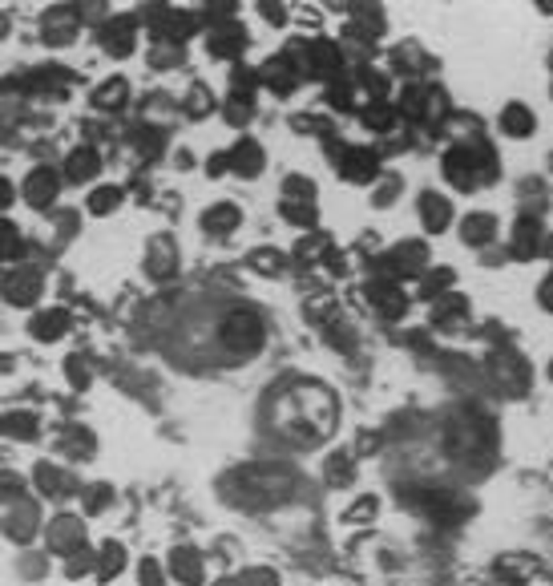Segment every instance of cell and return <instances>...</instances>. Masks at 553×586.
<instances>
[{"mask_svg": "<svg viewBox=\"0 0 553 586\" xmlns=\"http://www.w3.org/2000/svg\"><path fill=\"white\" fill-rule=\"evenodd\" d=\"M327 150L335 154L340 162V174L348 182H372L380 179V158L372 150H360V146H340V142H327Z\"/></svg>", "mask_w": 553, "mask_h": 586, "instance_id": "obj_5", "label": "cell"}, {"mask_svg": "<svg viewBox=\"0 0 553 586\" xmlns=\"http://www.w3.org/2000/svg\"><path fill=\"white\" fill-rule=\"evenodd\" d=\"M448 287H453V272L448 267H436V272H425L420 279V300H440V295H448Z\"/></svg>", "mask_w": 553, "mask_h": 586, "instance_id": "obj_28", "label": "cell"}, {"mask_svg": "<svg viewBox=\"0 0 553 586\" xmlns=\"http://www.w3.org/2000/svg\"><path fill=\"white\" fill-rule=\"evenodd\" d=\"M372 518H376V498H364L348 509V522H372Z\"/></svg>", "mask_w": 553, "mask_h": 586, "instance_id": "obj_41", "label": "cell"}, {"mask_svg": "<svg viewBox=\"0 0 553 586\" xmlns=\"http://www.w3.org/2000/svg\"><path fill=\"white\" fill-rule=\"evenodd\" d=\"M541 251H553V239L546 235V227H541L533 215H525L513 222V255L517 259H533L541 255Z\"/></svg>", "mask_w": 553, "mask_h": 586, "instance_id": "obj_7", "label": "cell"}, {"mask_svg": "<svg viewBox=\"0 0 553 586\" xmlns=\"http://www.w3.org/2000/svg\"><path fill=\"white\" fill-rule=\"evenodd\" d=\"M501 129H505L509 138H529L533 129H538V118L529 114V106L513 101V106H505V114H501Z\"/></svg>", "mask_w": 553, "mask_h": 586, "instance_id": "obj_21", "label": "cell"}, {"mask_svg": "<svg viewBox=\"0 0 553 586\" xmlns=\"http://www.w3.org/2000/svg\"><path fill=\"white\" fill-rule=\"evenodd\" d=\"M364 300H368V308L372 312H380V315H405V308H408V300H405V292H400L392 279H372L368 287H364Z\"/></svg>", "mask_w": 553, "mask_h": 586, "instance_id": "obj_8", "label": "cell"}, {"mask_svg": "<svg viewBox=\"0 0 553 586\" xmlns=\"http://www.w3.org/2000/svg\"><path fill=\"white\" fill-rule=\"evenodd\" d=\"M65 328H69V315H65V312H41V315H33V336H41V340H57Z\"/></svg>", "mask_w": 553, "mask_h": 586, "instance_id": "obj_29", "label": "cell"}, {"mask_svg": "<svg viewBox=\"0 0 553 586\" xmlns=\"http://www.w3.org/2000/svg\"><path fill=\"white\" fill-rule=\"evenodd\" d=\"M0 501H21V481L13 473H0Z\"/></svg>", "mask_w": 553, "mask_h": 586, "instance_id": "obj_43", "label": "cell"}, {"mask_svg": "<svg viewBox=\"0 0 553 586\" xmlns=\"http://www.w3.org/2000/svg\"><path fill=\"white\" fill-rule=\"evenodd\" d=\"M549 93H553V81H549Z\"/></svg>", "mask_w": 553, "mask_h": 586, "instance_id": "obj_51", "label": "cell"}, {"mask_svg": "<svg viewBox=\"0 0 553 586\" xmlns=\"http://www.w3.org/2000/svg\"><path fill=\"white\" fill-rule=\"evenodd\" d=\"M327 481H332V486H348L352 481V473H355V461L348 457V453H332V461H327Z\"/></svg>", "mask_w": 553, "mask_h": 586, "instance_id": "obj_32", "label": "cell"}, {"mask_svg": "<svg viewBox=\"0 0 553 586\" xmlns=\"http://www.w3.org/2000/svg\"><path fill=\"white\" fill-rule=\"evenodd\" d=\"M332 312H335L332 295H315V300L307 303V315H312V320H323V315H332Z\"/></svg>", "mask_w": 553, "mask_h": 586, "instance_id": "obj_44", "label": "cell"}, {"mask_svg": "<svg viewBox=\"0 0 553 586\" xmlns=\"http://www.w3.org/2000/svg\"><path fill=\"white\" fill-rule=\"evenodd\" d=\"M468 320V300L465 295H440V300H433V324L436 328H456V324Z\"/></svg>", "mask_w": 553, "mask_h": 586, "instance_id": "obj_18", "label": "cell"}, {"mask_svg": "<svg viewBox=\"0 0 553 586\" xmlns=\"http://www.w3.org/2000/svg\"><path fill=\"white\" fill-rule=\"evenodd\" d=\"M396 194H400V179H388V182L380 186V194H376V207H388Z\"/></svg>", "mask_w": 553, "mask_h": 586, "instance_id": "obj_46", "label": "cell"}, {"mask_svg": "<svg viewBox=\"0 0 553 586\" xmlns=\"http://www.w3.org/2000/svg\"><path fill=\"white\" fill-rule=\"evenodd\" d=\"M170 574L182 586H199L206 579V566H202V554L190 550V546H178V550L170 554Z\"/></svg>", "mask_w": 553, "mask_h": 586, "instance_id": "obj_14", "label": "cell"}, {"mask_svg": "<svg viewBox=\"0 0 553 586\" xmlns=\"http://www.w3.org/2000/svg\"><path fill=\"white\" fill-rule=\"evenodd\" d=\"M251 267H255L259 275H279L287 267V259L279 255V251H271V247H262V251H255V255H251Z\"/></svg>", "mask_w": 553, "mask_h": 586, "instance_id": "obj_33", "label": "cell"}, {"mask_svg": "<svg viewBox=\"0 0 553 586\" xmlns=\"http://www.w3.org/2000/svg\"><path fill=\"white\" fill-rule=\"evenodd\" d=\"M541 308H549L553 312V275L541 283Z\"/></svg>", "mask_w": 553, "mask_h": 586, "instance_id": "obj_48", "label": "cell"}, {"mask_svg": "<svg viewBox=\"0 0 553 586\" xmlns=\"http://www.w3.org/2000/svg\"><path fill=\"white\" fill-rule=\"evenodd\" d=\"M118 202H121L118 186H101V190L89 194V211H93V215H109V211H118Z\"/></svg>", "mask_w": 553, "mask_h": 586, "instance_id": "obj_36", "label": "cell"}, {"mask_svg": "<svg viewBox=\"0 0 553 586\" xmlns=\"http://www.w3.org/2000/svg\"><path fill=\"white\" fill-rule=\"evenodd\" d=\"M49 546L65 558H77L81 550H86V526H81V518L61 514L57 522L49 526Z\"/></svg>", "mask_w": 553, "mask_h": 586, "instance_id": "obj_9", "label": "cell"}, {"mask_svg": "<svg viewBox=\"0 0 553 586\" xmlns=\"http://www.w3.org/2000/svg\"><path fill=\"white\" fill-rule=\"evenodd\" d=\"M8 522H13V526H8V534H13L16 542H29V538L36 534V529L29 526V522H36V506H33L29 498L13 501V518H8Z\"/></svg>", "mask_w": 553, "mask_h": 586, "instance_id": "obj_22", "label": "cell"}, {"mask_svg": "<svg viewBox=\"0 0 553 586\" xmlns=\"http://www.w3.org/2000/svg\"><path fill=\"white\" fill-rule=\"evenodd\" d=\"M230 158V170L234 174H242V179H255V174L262 170V162H267V154H262V146L259 142H251V138H242L239 146L227 154Z\"/></svg>", "mask_w": 553, "mask_h": 586, "instance_id": "obj_15", "label": "cell"}, {"mask_svg": "<svg viewBox=\"0 0 553 586\" xmlns=\"http://www.w3.org/2000/svg\"><path fill=\"white\" fill-rule=\"evenodd\" d=\"M497 376L505 380V388H513V393H521L525 385H529V372H525V360L513 356V352H505V356H497Z\"/></svg>", "mask_w": 553, "mask_h": 586, "instance_id": "obj_23", "label": "cell"}, {"mask_svg": "<svg viewBox=\"0 0 553 586\" xmlns=\"http://www.w3.org/2000/svg\"><path fill=\"white\" fill-rule=\"evenodd\" d=\"M86 506L93 509V514H97L101 506H109V489H106V486H89V498H86Z\"/></svg>", "mask_w": 553, "mask_h": 586, "instance_id": "obj_45", "label": "cell"}, {"mask_svg": "<svg viewBox=\"0 0 553 586\" xmlns=\"http://www.w3.org/2000/svg\"><path fill=\"white\" fill-rule=\"evenodd\" d=\"M420 222H425L433 235H440V231L453 222V202L440 199V194H420Z\"/></svg>", "mask_w": 553, "mask_h": 586, "instance_id": "obj_16", "label": "cell"}, {"mask_svg": "<svg viewBox=\"0 0 553 586\" xmlns=\"http://www.w3.org/2000/svg\"><path fill=\"white\" fill-rule=\"evenodd\" d=\"M36 486H41V494L57 498V494H61V486H65L61 469H53V465H41V469H36Z\"/></svg>", "mask_w": 553, "mask_h": 586, "instance_id": "obj_38", "label": "cell"}, {"mask_svg": "<svg viewBox=\"0 0 553 586\" xmlns=\"http://www.w3.org/2000/svg\"><path fill=\"white\" fill-rule=\"evenodd\" d=\"M380 267H384V279H408V275H420V272H428V247L425 243H396L388 251V255L380 259Z\"/></svg>", "mask_w": 553, "mask_h": 586, "instance_id": "obj_6", "label": "cell"}, {"mask_svg": "<svg viewBox=\"0 0 553 586\" xmlns=\"http://www.w3.org/2000/svg\"><path fill=\"white\" fill-rule=\"evenodd\" d=\"M57 190H61V179L49 170V166H41V170H33L29 179H25V199H29L36 211H49L53 199H57Z\"/></svg>", "mask_w": 553, "mask_h": 586, "instance_id": "obj_11", "label": "cell"}, {"mask_svg": "<svg viewBox=\"0 0 553 586\" xmlns=\"http://www.w3.org/2000/svg\"><path fill=\"white\" fill-rule=\"evenodd\" d=\"M287 416H279V429L287 437H295L299 445H315L323 433H332L335 425V401L332 393L315 385H303L299 393H292V401L283 405Z\"/></svg>", "mask_w": 553, "mask_h": 586, "instance_id": "obj_1", "label": "cell"}, {"mask_svg": "<svg viewBox=\"0 0 553 586\" xmlns=\"http://www.w3.org/2000/svg\"><path fill=\"white\" fill-rule=\"evenodd\" d=\"M134 36H138L134 16H114V21L101 29V41H106V49L114 53V57H126V53H134Z\"/></svg>", "mask_w": 553, "mask_h": 586, "instance_id": "obj_13", "label": "cell"}, {"mask_svg": "<svg viewBox=\"0 0 553 586\" xmlns=\"http://www.w3.org/2000/svg\"><path fill=\"white\" fill-rule=\"evenodd\" d=\"M497 586H553V574L541 566L538 554H501L493 562Z\"/></svg>", "mask_w": 553, "mask_h": 586, "instance_id": "obj_3", "label": "cell"}, {"mask_svg": "<svg viewBox=\"0 0 553 586\" xmlns=\"http://www.w3.org/2000/svg\"><path fill=\"white\" fill-rule=\"evenodd\" d=\"M73 29H77V16H73L69 8H57V13L45 16V36H49L53 45H61V36H73Z\"/></svg>", "mask_w": 553, "mask_h": 586, "instance_id": "obj_30", "label": "cell"}, {"mask_svg": "<svg viewBox=\"0 0 553 586\" xmlns=\"http://www.w3.org/2000/svg\"><path fill=\"white\" fill-rule=\"evenodd\" d=\"M118 571H121V546L109 542L106 546V566H97V579H114Z\"/></svg>", "mask_w": 553, "mask_h": 586, "instance_id": "obj_40", "label": "cell"}, {"mask_svg": "<svg viewBox=\"0 0 553 586\" xmlns=\"http://www.w3.org/2000/svg\"><path fill=\"white\" fill-rule=\"evenodd\" d=\"M259 86H267L271 93H292V89H295V61L287 57V53L271 57V61L259 69Z\"/></svg>", "mask_w": 553, "mask_h": 586, "instance_id": "obj_12", "label": "cell"}, {"mask_svg": "<svg viewBox=\"0 0 553 586\" xmlns=\"http://www.w3.org/2000/svg\"><path fill=\"white\" fill-rule=\"evenodd\" d=\"M101 166V158H97V150H89V146H77V150L69 154V162H65V170H69V179L73 182H86L93 170Z\"/></svg>", "mask_w": 553, "mask_h": 586, "instance_id": "obj_25", "label": "cell"}, {"mask_svg": "<svg viewBox=\"0 0 553 586\" xmlns=\"http://www.w3.org/2000/svg\"><path fill=\"white\" fill-rule=\"evenodd\" d=\"M283 219L295 222V227H315V202H295V199H287V202H283Z\"/></svg>", "mask_w": 553, "mask_h": 586, "instance_id": "obj_35", "label": "cell"}, {"mask_svg": "<svg viewBox=\"0 0 553 586\" xmlns=\"http://www.w3.org/2000/svg\"><path fill=\"white\" fill-rule=\"evenodd\" d=\"M493 235H497V219L489 215V211H476V215H465V219H461V239H465L468 247L493 243Z\"/></svg>", "mask_w": 553, "mask_h": 586, "instance_id": "obj_17", "label": "cell"}, {"mask_svg": "<svg viewBox=\"0 0 553 586\" xmlns=\"http://www.w3.org/2000/svg\"><path fill=\"white\" fill-rule=\"evenodd\" d=\"M396 114H400L396 106H388L384 98H372L368 106H364V126H368V129H392Z\"/></svg>", "mask_w": 553, "mask_h": 586, "instance_id": "obj_27", "label": "cell"}, {"mask_svg": "<svg viewBox=\"0 0 553 586\" xmlns=\"http://www.w3.org/2000/svg\"><path fill=\"white\" fill-rule=\"evenodd\" d=\"M242 49H247V33H242L239 25H222V29L210 33V53L214 57H239Z\"/></svg>", "mask_w": 553, "mask_h": 586, "instance_id": "obj_20", "label": "cell"}, {"mask_svg": "<svg viewBox=\"0 0 553 586\" xmlns=\"http://www.w3.org/2000/svg\"><path fill=\"white\" fill-rule=\"evenodd\" d=\"M222 344L234 352V356H251V352L262 348V320L255 312H234L227 324H222Z\"/></svg>", "mask_w": 553, "mask_h": 586, "instance_id": "obj_4", "label": "cell"}, {"mask_svg": "<svg viewBox=\"0 0 553 586\" xmlns=\"http://www.w3.org/2000/svg\"><path fill=\"white\" fill-rule=\"evenodd\" d=\"M549 380H553V360H549Z\"/></svg>", "mask_w": 553, "mask_h": 586, "instance_id": "obj_50", "label": "cell"}, {"mask_svg": "<svg viewBox=\"0 0 553 586\" xmlns=\"http://www.w3.org/2000/svg\"><path fill=\"white\" fill-rule=\"evenodd\" d=\"M126 93H129L126 77H114V81H106V86L93 93V101H97V109H121L126 106Z\"/></svg>", "mask_w": 553, "mask_h": 586, "instance_id": "obj_31", "label": "cell"}, {"mask_svg": "<svg viewBox=\"0 0 553 586\" xmlns=\"http://www.w3.org/2000/svg\"><path fill=\"white\" fill-rule=\"evenodd\" d=\"M190 114H194V118L210 114V89H206V86H199V89H190Z\"/></svg>", "mask_w": 553, "mask_h": 586, "instance_id": "obj_42", "label": "cell"}, {"mask_svg": "<svg viewBox=\"0 0 553 586\" xmlns=\"http://www.w3.org/2000/svg\"><path fill=\"white\" fill-rule=\"evenodd\" d=\"M227 166H230L227 154H214L210 162H206V174H214V179H219V174H227Z\"/></svg>", "mask_w": 553, "mask_h": 586, "instance_id": "obj_47", "label": "cell"}, {"mask_svg": "<svg viewBox=\"0 0 553 586\" xmlns=\"http://www.w3.org/2000/svg\"><path fill=\"white\" fill-rule=\"evenodd\" d=\"M445 179L456 190H476L485 182H497V154L485 142H461L445 154Z\"/></svg>", "mask_w": 553, "mask_h": 586, "instance_id": "obj_2", "label": "cell"}, {"mask_svg": "<svg viewBox=\"0 0 553 586\" xmlns=\"http://www.w3.org/2000/svg\"><path fill=\"white\" fill-rule=\"evenodd\" d=\"M323 255V263H327V255H332V239L320 235V239H303V243L295 247V259L299 263H312V259H320Z\"/></svg>", "mask_w": 553, "mask_h": 586, "instance_id": "obj_34", "label": "cell"}, {"mask_svg": "<svg viewBox=\"0 0 553 586\" xmlns=\"http://www.w3.org/2000/svg\"><path fill=\"white\" fill-rule=\"evenodd\" d=\"M222 586H279V574L267 571V566H251V571H242L234 582H222Z\"/></svg>", "mask_w": 553, "mask_h": 586, "instance_id": "obj_37", "label": "cell"}, {"mask_svg": "<svg viewBox=\"0 0 553 586\" xmlns=\"http://www.w3.org/2000/svg\"><path fill=\"white\" fill-rule=\"evenodd\" d=\"M0 287H5L8 303H36V295H41V272H33V267H13V272L0 279Z\"/></svg>", "mask_w": 553, "mask_h": 586, "instance_id": "obj_10", "label": "cell"}, {"mask_svg": "<svg viewBox=\"0 0 553 586\" xmlns=\"http://www.w3.org/2000/svg\"><path fill=\"white\" fill-rule=\"evenodd\" d=\"M13 202V186H8V179H0V207H8Z\"/></svg>", "mask_w": 553, "mask_h": 586, "instance_id": "obj_49", "label": "cell"}, {"mask_svg": "<svg viewBox=\"0 0 553 586\" xmlns=\"http://www.w3.org/2000/svg\"><path fill=\"white\" fill-rule=\"evenodd\" d=\"M0 433L13 441H33L36 437V416L33 413H5L0 416Z\"/></svg>", "mask_w": 553, "mask_h": 586, "instance_id": "obj_24", "label": "cell"}, {"mask_svg": "<svg viewBox=\"0 0 553 586\" xmlns=\"http://www.w3.org/2000/svg\"><path fill=\"white\" fill-rule=\"evenodd\" d=\"M138 574H142V586H166V571L154 558H142V562H138Z\"/></svg>", "mask_w": 553, "mask_h": 586, "instance_id": "obj_39", "label": "cell"}, {"mask_svg": "<svg viewBox=\"0 0 553 586\" xmlns=\"http://www.w3.org/2000/svg\"><path fill=\"white\" fill-rule=\"evenodd\" d=\"M239 222H242V211L234 202H219V207H210L202 215V231L206 235H230Z\"/></svg>", "mask_w": 553, "mask_h": 586, "instance_id": "obj_19", "label": "cell"}, {"mask_svg": "<svg viewBox=\"0 0 553 586\" xmlns=\"http://www.w3.org/2000/svg\"><path fill=\"white\" fill-rule=\"evenodd\" d=\"M61 449L69 453V461H86L93 453V433L86 429V425H73V429L61 437Z\"/></svg>", "mask_w": 553, "mask_h": 586, "instance_id": "obj_26", "label": "cell"}]
</instances>
